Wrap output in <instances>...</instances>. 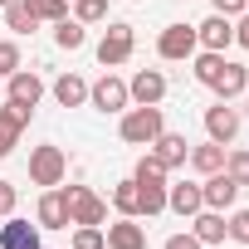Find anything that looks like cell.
I'll return each mask as SVG.
<instances>
[{
	"mask_svg": "<svg viewBox=\"0 0 249 249\" xmlns=\"http://www.w3.org/2000/svg\"><path fill=\"white\" fill-rule=\"evenodd\" d=\"M244 10H249V0H215V15H230V20H234V15H244Z\"/></svg>",
	"mask_w": 249,
	"mask_h": 249,
	"instance_id": "obj_34",
	"label": "cell"
},
{
	"mask_svg": "<svg viewBox=\"0 0 249 249\" xmlns=\"http://www.w3.org/2000/svg\"><path fill=\"white\" fill-rule=\"evenodd\" d=\"M196 49H200L196 25H166L161 39H157V54H161V59H191Z\"/></svg>",
	"mask_w": 249,
	"mask_h": 249,
	"instance_id": "obj_6",
	"label": "cell"
},
{
	"mask_svg": "<svg viewBox=\"0 0 249 249\" xmlns=\"http://www.w3.org/2000/svg\"><path fill=\"white\" fill-rule=\"evenodd\" d=\"M54 98H59V107H78V103H88V83L78 73H59L54 78Z\"/></svg>",
	"mask_w": 249,
	"mask_h": 249,
	"instance_id": "obj_20",
	"label": "cell"
},
{
	"mask_svg": "<svg viewBox=\"0 0 249 249\" xmlns=\"http://www.w3.org/2000/svg\"><path fill=\"white\" fill-rule=\"evenodd\" d=\"M35 220H39V230H69V225H73V220H69V200H64V191H59V186H49V191L39 196Z\"/></svg>",
	"mask_w": 249,
	"mask_h": 249,
	"instance_id": "obj_12",
	"label": "cell"
},
{
	"mask_svg": "<svg viewBox=\"0 0 249 249\" xmlns=\"http://www.w3.org/2000/svg\"><path fill=\"white\" fill-rule=\"evenodd\" d=\"M117 132H122V142H132V147H152L161 132H166V122H161V107H127L122 112V122H117Z\"/></svg>",
	"mask_w": 249,
	"mask_h": 249,
	"instance_id": "obj_1",
	"label": "cell"
},
{
	"mask_svg": "<svg viewBox=\"0 0 249 249\" xmlns=\"http://www.w3.org/2000/svg\"><path fill=\"white\" fill-rule=\"evenodd\" d=\"M161 249H205V244H200V239H196V234L186 230V234H171V239H166Z\"/></svg>",
	"mask_w": 249,
	"mask_h": 249,
	"instance_id": "obj_33",
	"label": "cell"
},
{
	"mask_svg": "<svg viewBox=\"0 0 249 249\" xmlns=\"http://www.w3.org/2000/svg\"><path fill=\"white\" fill-rule=\"evenodd\" d=\"M205 132H210V142H220V147L239 137V112H234L225 98H220L215 107H205Z\"/></svg>",
	"mask_w": 249,
	"mask_h": 249,
	"instance_id": "obj_10",
	"label": "cell"
},
{
	"mask_svg": "<svg viewBox=\"0 0 249 249\" xmlns=\"http://www.w3.org/2000/svg\"><path fill=\"white\" fill-rule=\"evenodd\" d=\"M64 200H69V220L73 225H103L107 220V200L93 196L88 186H64Z\"/></svg>",
	"mask_w": 249,
	"mask_h": 249,
	"instance_id": "obj_4",
	"label": "cell"
},
{
	"mask_svg": "<svg viewBox=\"0 0 249 249\" xmlns=\"http://www.w3.org/2000/svg\"><path fill=\"white\" fill-rule=\"evenodd\" d=\"M20 69V44L15 39H0V78H10Z\"/></svg>",
	"mask_w": 249,
	"mask_h": 249,
	"instance_id": "obj_30",
	"label": "cell"
},
{
	"mask_svg": "<svg viewBox=\"0 0 249 249\" xmlns=\"http://www.w3.org/2000/svg\"><path fill=\"white\" fill-rule=\"evenodd\" d=\"M25 10H30L39 25H44V20L54 25V20H64V15H69V0H25Z\"/></svg>",
	"mask_w": 249,
	"mask_h": 249,
	"instance_id": "obj_24",
	"label": "cell"
},
{
	"mask_svg": "<svg viewBox=\"0 0 249 249\" xmlns=\"http://www.w3.org/2000/svg\"><path fill=\"white\" fill-rule=\"evenodd\" d=\"M132 49H137V30L117 20V25H107V35L98 39V64H103V69H117V64L132 59Z\"/></svg>",
	"mask_w": 249,
	"mask_h": 249,
	"instance_id": "obj_3",
	"label": "cell"
},
{
	"mask_svg": "<svg viewBox=\"0 0 249 249\" xmlns=\"http://www.w3.org/2000/svg\"><path fill=\"white\" fill-rule=\"evenodd\" d=\"M220 69H225V54H210V49H205V54L196 59V78H200L205 88H210V83L220 78Z\"/></svg>",
	"mask_w": 249,
	"mask_h": 249,
	"instance_id": "obj_27",
	"label": "cell"
},
{
	"mask_svg": "<svg viewBox=\"0 0 249 249\" xmlns=\"http://www.w3.org/2000/svg\"><path fill=\"white\" fill-rule=\"evenodd\" d=\"M54 44H59V49H69V54H73V49H83V25H78V20H69V15H64V20H54Z\"/></svg>",
	"mask_w": 249,
	"mask_h": 249,
	"instance_id": "obj_23",
	"label": "cell"
},
{
	"mask_svg": "<svg viewBox=\"0 0 249 249\" xmlns=\"http://www.w3.org/2000/svg\"><path fill=\"white\" fill-rule=\"evenodd\" d=\"M15 200H20V196H15V186H10V181H0V220L15 215Z\"/></svg>",
	"mask_w": 249,
	"mask_h": 249,
	"instance_id": "obj_32",
	"label": "cell"
},
{
	"mask_svg": "<svg viewBox=\"0 0 249 249\" xmlns=\"http://www.w3.org/2000/svg\"><path fill=\"white\" fill-rule=\"evenodd\" d=\"M5 5H10V0H0V10H5Z\"/></svg>",
	"mask_w": 249,
	"mask_h": 249,
	"instance_id": "obj_37",
	"label": "cell"
},
{
	"mask_svg": "<svg viewBox=\"0 0 249 249\" xmlns=\"http://www.w3.org/2000/svg\"><path fill=\"white\" fill-rule=\"evenodd\" d=\"M39 98H44V78H39V73H30V69H15V73H10V93H5V103L35 107Z\"/></svg>",
	"mask_w": 249,
	"mask_h": 249,
	"instance_id": "obj_15",
	"label": "cell"
},
{
	"mask_svg": "<svg viewBox=\"0 0 249 249\" xmlns=\"http://www.w3.org/2000/svg\"><path fill=\"white\" fill-rule=\"evenodd\" d=\"M239 181L230 176V171H215V176H205V186H200V200H205V210H230L234 200H239Z\"/></svg>",
	"mask_w": 249,
	"mask_h": 249,
	"instance_id": "obj_8",
	"label": "cell"
},
{
	"mask_svg": "<svg viewBox=\"0 0 249 249\" xmlns=\"http://www.w3.org/2000/svg\"><path fill=\"white\" fill-rule=\"evenodd\" d=\"M88 103H93L98 112H127L132 98H127V83H122L117 73H103V78L88 88Z\"/></svg>",
	"mask_w": 249,
	"mask_h": 249,
	"instance_id": "obj_5",
	"label": "cell"
},
{
	"mask_svg": "<svg viewBox=\"0 0 249 249\" xmlns=\"http://www.w3.org/2000/svg\"><path fill=\"white\" fill-rule=\"evenodd\" d=\"M225 171L239 181V186H249V152L239 147V152H225Z\"/></svg>",
	"mask_w": 249,
	"mask_h": 249,
	"instance_id": "obj_29",
	"label": "cell"
},
{
	"mask_svg": "<svg viewBox=\"0 0 249 249\" xmlns=\"http://www.w3.org/2000/svg\"><path fill=\"white\" fill-rule=\"evenodd\" d=\"M73 20H78V25H98V20H107V0H73Z\"/></svg>",
	"mask_w": 249,
	"mask_h": 249,
	"instance_id": "obj_26",
	"label": "cell"
},
{
	"mask_svg": "<svg viewBox=\"0 0 249 249\" xmlns=\"http://www.w3.org/2000/svg\"><path fill=\"white\" fill-rule=\"evenodd\" d=\"M107 249H147V225H137L132 215H122L117 225H107Z\"/></svg>",
	"mask_w": 249,
	"mask_h": 249,
	"instance_id": "obj_16",
	"label": "cell"
},
{
	"mask_svg": "<svg viewBox=\"0 0 249 249\" xmlns=\"http://www.w3.org/2000/svg\"><path fill=\"white\" fill-rule=\"evenodd\" d=\"M73 249H107L98 225H73Z\"/></svg>",
	"mask_w": 249,
	"mask_h": 249,
	"instance_id": "obj_28",
	"label": "cell"
},
{
	"mask_svg": "<svg viewBox=\"0 0 249 249\" xmlns=\"http://www.w3.org/2000/svg\"><path fill=\"white\" fill-rule=\"evenodd\" d=\"M152 157H157L166 171H176V166H186V157H191V142H186L181 132H161V137L152 142Z\"/></svg>",
	"mask_w": 249,
	"mask_h": 249,
	"instance_id": "obj_17",
	"label": "cell"
},
{
	"mask_svg": "<svg viewBox=\"0 0 249 249\" xmlns=\"http://www.w3.org/2000/svg\"><path fill=\"white\" fill-rule=\"evenodd\" d=\"M191 234L200 239V244H225L230 239V225H225V210H196L191 215Z\"/></svg>",
	"mask_w": 249,
	"mask_h": 249,
	"instance_id": "obj_13",
	"label": "cell"
},
{
	"mask_svg": "<svg viewBox=\"0 0 249 249\" xmlns=\"http://www.w3.org/2000/svg\"><path fill=\"white\" fill-rule=\"evenodd\" d=\"M64 176H69V157H64V147H35L30 152V181L35 186H64Z\"/></svg>",
	"mask_w": 249,
	"mask_h": 249,
	"instance_id": "obj_2",
	"label": "cell"
},
{
	"mask_svg": "<svg viewBox=\"0 0 249 249\" xmlns=\"http://www.w3.org/2000/svg\"><path fill=\"white\" fill-rule=\"evenodd\" d=\"M30 117H35V107H20V103H5V107H0V157L15 152L20 132L30 127Z\"/></svg>",
	"mask_w": 249,
	"mask_h": 249,
	"instance_id": "obj_9",
	"label": "cell"
},
{
	"mask_svg": "<svg viewBox=\"0 0 249 249\" xmlns=\"http://www.w3.org/2000/svg\"><path fill=\"white\" fill-rule=\"evenodd\" d=\"M0 249H44L39 244V225L5 215V225H0Z\"/></svg>",
	"mask_w": 249,
	"mask_h": 249,
	"instance_id": "obj_14",
	"label": "cell"
},
{
	"mask_svg": "<svg viewBox=\"0 0 249 249\" xmlns=\"http://www.w3.org/2000/svg\"><path fill=\"white\" fill-rule=\"evenodd\" d=\"M200 205H205V200H200V186H191V181H181V186H166V210H176L181 220H191Z\"/></svg>",
	"mask_w": 249,
	"mask_h": 249,
	"instance_id": "obj_18",
	"label": "cell"
},
{
	"mask_svg": "<svg viewBox=\"0 0 249 249\" xmlns=\"http://www.w3.org/2000/svg\"><path fill=\"white\" fill-rule=\"evenodd\" d=\"M5 25H10L15 35H35V25H39V20L25 10V0H10V5H5Z\"/></svg>",
	"mask_w": 249,
	"mask_h": 249,
	"instance_id": "obj_25",
	"label": "cell"
},
{
	"mask_svg": "<svg viewBox=\"0 0 249 249\" xmlns=\"http://www.w3.org/2000/svg\"><path fill=\"white\" fill-rule=\"evenodd\" d=\"M127 98L142 103V107H157V103L166 98V73H161V69H137L132 83H127Z\"/></svg>",
	"mask_w": 249,
	"mask_h": 249,
	"instance_id": "obj_7",
	"label": "cell"
},
{
	"mask_svg": "<svg viewBox=\"0 0 249 249\" xmlns=\"http://www.w3.org/2000/svg\"><path fill=\"white\" fill-rule=\"evenodd\" d=\"M244 107H249V88H244Z\"/></svg>",
	"mask_w": 249,
	"mask_h": 249,
	"instance_id": "obj_36",
	"label": "cell"
},
{
	"mask_svg": "<svg viewBox=\"0 0 249 249\" xmlns=\"http://www.w3.org/2000/svg\"><path fill=\"white\" fill-rule=\"evenodd\" d=\"M112 205H117V215L142 220V191H137V181H117L112 186Z\"/></svg>",
	"mask_w": 249,
	"mask_h": 249,
	"instance_id": "obj_22",
	"label": "cell"
},
{
	"mask_svg": "<svg viewBox=\"0 0 249 249\" xmlns=\"http://www.w3.org/2000/svg\"><path fill=\"white\" fill-rule=\"evenodd\" d=\"M210 88H215V93L230 103V98H239V93L249 88V69H239V64H230V59H225V69H220V78H215Z\"/></svg>",
	"mask_w": 249,
	"mask_h": 249,
	"instance_id": "obj_19",
	"label": "cell"
},
{
	"mask_svg": "<svg viewBox=\"0 0 249 249\" xmlns=\"http://www.w3.org/2000/svg\"><path fill=\"white\" fill-rule=\"evenodd\" d=\"M186 161H191L200 176H215V171H225V147H220V142H205V147H196Z\"/></svg>",
	"mask_w": 249,
	"mask_h": 249,
	"instance_id": "obj_21",
	"label": "cell"
},
{
	"mask_svg": "<svg viewBox=\"0 0 249 249\" xmlns=\"http://www.w3.org/2000/svg\"><path fill=\"white\" fill-rule=\"evenodd\" d=\"M225 225H230V239L234 244H249V210H234Z\"/></svg>",
	"mask_w": 249,
	"mask_h": 249,
	"instance_id": "obj_31",
	"label": "cell"
},
{
	"mask_svg": "<svg viewBox=\"0 0 249 249\" xmlns=\"http://www.w3.org/2000/svg\"><path fill=\"white\" fill-rule=\"evenodd\" d=\"M234 44H244V49H249V10H244V15H239V25H234Z\"/></svg>",
	"mask_w": 249,
	"mask_h": 249,
	"instance_id": "obj_35",
	"label": "cell"
},
{
	"mask_svg": "<svg viewBox=\"0 0 249 249\" xmlns=\"http://www.w3.org/2000/svg\"><path fill=\"white\" fill-rule=\"evenodd\" d=\"M196 39H200V49L225 54V49L234 44V20H230V15H210L205 25H196Z\"/></svg>",
	"mask_w": 249,
	"mask_h": 249,
	"instance_id": "obj_11",
	"label": "cell"
}]
</instances>
